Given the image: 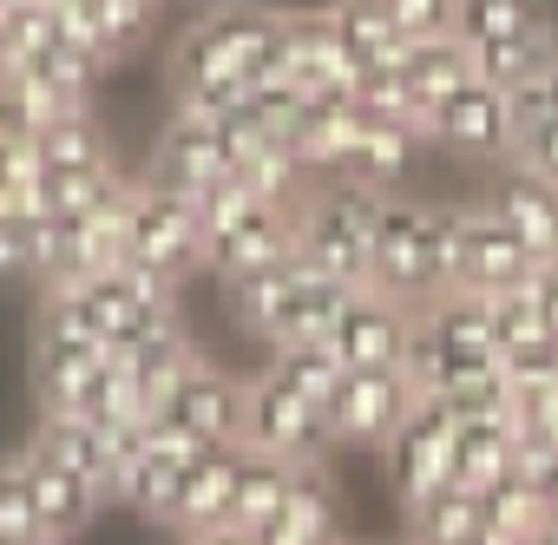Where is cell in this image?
Listing matches in <instances>:
<instances>
[{"label":"cell","mask_w":558,"mask_h":545,"mask_svg":"<svg viewBox=\"0 0 558 545\" xmlns=\"http://www.w3.org/2000/svg\"><path fill=\"white\" fill-rule=\"evenodd\" d=\"M368 290L401 303V310H414V316L453 290V269H447V204H421V197L388 191V204L375 217Z\"/></svg>","instance_id":"6da1fadb"},{"label":"cell","mask_w":558,"mask_h":545,"mask_svg":"<svg viewBox=\"0 0 558 545\" xmlns=\"http://www.w3.org/2000/svg\"><path fill=\"white\" fill-rule=\"evenodd\" d=\"M388 191L362 184V178H316L296 197V256L316 263L323 277L368 290V269H375V217H381Z\"/></svg>","instance_id":"7a4b0ae2"},{"label":"cell","mask_w":558,"mask_h":545,"mask_svg":"<svg viewBox=\"0 0 558 545\" xmlns=\"http://www.w3.org/2000/svg\"><path fill=\"white\" fill-rule=\"evenodd\" d=\"M447 269H453V290L473 296H499L532 283L538 250L480 197V204H447Z\"/></svg>","instance_id":"3957f363"},{"label":"cell","mask_w":558,"mask_h":545,"mask_svg":"<svg viewBox=\"0 0 558 545\" xmlns=\"http://www.w3.org/2000/svg\"><path fill=\"white\" fill-rule=\"evenodd\" d=\"M243 447L256 453H276L290 467H323V453L336 447V427H329V408L296 395L283 375H256L250 382V401H243Z\"/></svg>","instance_id":"277c9868"},{"label":"cell","mask_w":558,"mask_h":545,"mask_svg":"<svg viewBox=\"0 0 558 545\" xmlns=\"http://www.w3.org/2000/svg\"><path fill=\"white\" fill-rule=\"evenodd\" d=\"M125 256L145 263V269H158V277H171V283H184L191 269H204V263H210V237H204L197 204L178 197V191H165V184H151V178H138V184H132Z\"/></svg>","instance_id":"5b68a950"},{"label":"cell","mask_w":558,"mask_h":545,"mask_svg":"<svg viewBox=\"0 0 558 545\" xmlns=\"http://www.w3.org/2000/svg\"><path fill=\"white\" fill-rule=\"evenodd\" d=\"M276 73H290L310 99H355L362 86V60L342 47L336 14L329 8H296L283 14V47H276Z\"/></svg>","instance_id":"8992f818"},{"label":"cell","mask_w":558,"mask_h":545,"mask_svg":"<svg viewBox=\"0 0 558 545\" xmlns=\"http://www.w3.org/2000/svg\"><path fill=\"white\" fill-rule=\"evenodd\" d=\"M414 401H421V388L408 382V368H349L329 401L336 447H388L395 427L414 414Z\"/></svg>","instance_id":"52a82bcc"},{"label":"cell","mask_w":558,"mask_h":545,"mask_svg":"<svg viewBox=\"0 0 558 545\" xmlns=\"http://www.w3.org/2000/svg\"><path fill=\"white\" fill-rule=\"evenodd\" d=\"M453 447H460V421L440 401H414V414L395 427L388 453V480L401 493V506H421L427 493L453 486Z\"/></svg>","instance_id":"ba28073f"},{"label":"cell","mask_w":558,"mask_h":545,"mask_svg":"<svg viewBox=\"0 0 558 545\" xmlns=\"http://www.w3.org/2000/svg\"><path fill=\"white\" fill-rule=\"evenodd\" d=\"M440 152L453 158H473V165H499L512 152V112H506V93L486 86V80H466L460 93H447L434 106V132H427Z\"/></svg>","instance_id":"9c48e42d"},{"label":"cell","mask_w":558,"mask_h":545,"mask_svg":"<svg viewBox=\"0 0 558 545\" xmlns=\"http://www.w3.org/2000/svg\"><path fill=\"white\" fill-rule=\"evenodd\" d=\"M230 171H236V158H230L223 132L210 119H178V112L165 119V132L151 145V165H145V178L165 184V191H178V197H204Z\"/></svg>","instance_id":"30bf717a"},{"label":"cell","mask_w":558,"mask_h":545,"mask_svg":"<svg viewBox=\"0 0 558 545\" xmlns=\"http://www.w3.org/2000/svg\"><path fill=\"white\" fill-rule=\"evenodd\" d=\"M408 342H414V310L362 290L336 329V349L349 368H408Z\"/></svg>","instance_id":"8fae6325"},{"label":"cell","mask_w":558,"mask_h":545,"mask_svg":"<svg viewBox=\"0 0 558 545\" xmlns=\"http://www.w3.org/2000/svg\"><path fill=\"white\" fill-rule=\"evenodd\" d=\"M243 401H250V382L223 375L217 362H197V368L184 375V388L171 395L165 414H178V421H184L197 440H210V447H236V440H243Z\"/></svg>","instance_id":"7c38bea8"},{"label":"cell","mask_w":558,"mask_h":545,"mask_svg":"<svg viewBox=\"0 0 558 545\" xmlns=\"http://www.w3.org/2000/svg\"><path fill=\"white\" fill-rule=\"evenodd\" d=\"M486 204H493V210H499V217L538 250V256L558 250V184H551V178H538V171L499 158L493 178H486Z\"/></svg>","instance_id":"4fadbf2b"},{"label":"cell","mask_w":558,"mask_h":545,"mask_svg":"<svg viewBox=\"0 0 558 545\" xmlns=\"http://www.w3.org/2000/svg\"><path fill=\"white\" fill-rule=\"evenodd\" d=\"M290 250H296V204H263L236 230L210 237V263L204 269H217V283H223V277H243V269L283 263Z\"/></svg>","instance_id":"5bb4252c"},{"label":"cell","mask_w":558,"mask_h":545,"mask_svg":"<svg viewBox=\"0 0 558 545\" xmlns=\"http://www.w3.org/2000/svg\"><path fill=\"white\" fill-rule=\"evenodd\" d=\"M236 467H243V440L236 447H210L184 467V493H178V512L171 525L184 538H204L217 525H230V499H236Z\"/></svg>","instance_id":"9a60e30c"},{"label":"cell","mask_w":558,"mask_h":545,"mask_svg":"<svg viewBox=\"0 0 558 545\" xmlns=\"http://www.w3.org/2000/svg\"><path fill=\"white\" fill-rule=\"evenodd\" d=\"M27 460V486H34V506H40V525L53 532V538H73L99 506H106V493L86 480V473H73L66 460H53L47 447H27L21 453Z\"/></svg>","instance_id":"2e32d148"},{"label":"cell","mask_w":558,"mask_h":545,"mask_svg":"<svg viewBox=\"0 0 558 545\" xmlns=\"http://www.w3.org/2000/svg\"><path fill=\"white\" fill-rule=\"evenodd\" d=\"M256 532H263V545H342V519H336V493H329L323 467H303L283 512Z\"/></svg>","instance_id":"e0dca14e"},{"label":"cell","mask_w":558,"mask_h":545,"mask_svg":"<svg viewBox=\"0 0 558 545\" xmlns=\"http://www.w3.org/2000/svg\"><path fill=\"white\" fill-rule=\"evenodd\" d=\"M362 112H368V106H362ZM421 152H427V132L368 112V119H362V138H355V158H349V178H362V184H375V191H395V184L421 165Z\"/></svg>","instance_id":"ac0fdd59"},{"label":"cell","mask_w":558,"mask_h":545,"mask_svg":"<svg viewBox=\"0 0 558 545\" xmlns=\"http://www.w3.org/2000/svg\"><path fill=\"white\" fill-rule=\"evenodd\" d=\"M296 473L290 460H276V453H256L243 447V467H236V499H230V525H269L276 512H283V499L296 493Z\"/></svg>","instance_id":"d6986e66"},{"label":"cell","mask_w":558,"mask_h":545,"mask_svg":"<svg viewBox=\"0 0 558 545\" xmlns=\"http://www.w3.org/2000/svg\"><path fill=\"white\" fill-rule=\"evenodd\" d=\"M519 467V427H512V414H499V421H460V447H453V486H486V480H499V473H512Z\"/></svg>","instance_id":"ffe728a7"},{"label":"cell","mask_w":558,"mask_h":545,"mask_svg":"<svg viewBox=\"0 0 558 545\" xmlns=\"http://www.w3.org/2000/svg\"><path fill=\"white\" fill-rule=\"evenodd\" d=\"M551 14L538 0H453V34L466 47H493V40H532L545 34Z\"/></svg>","instance_id":"44dd1931"},{"label":"cell","mask_w":558,"mask_h":545,"mask_svg":"<svg viewBox=\"0 0 558 545\" xmlns=\"http://www.w3.org/2000/svg\"><path fill=\"white\" fill-rule=\"evenodd\" d=\"M408 519H414V545H480L486 532V506L473 486H440L421 506H408Z\"/></svg>","instance_id":"7402d4cb"},{"label":"cell","mask_w":558,"mask_h":545,"mask_svg":"<svg viewBox=\"0 0 558 545\" xmlns=\"http://www.w3.org/2000/svg\"><path fill=\"white\" fill-rule=\"evenodd\" d=\"M329 14H336V34L342 47L362 60V66H395L408 53L395 14H388V0H329Z\"/></svg>","instance_id":"603a6c76"},{"label":"cell","mask_w":558,"mask_h":545,"mask_svg":"<svg viewBox=\"0 0 558 545\" xmlns=\"http://www.w3.org/2000/svg\"><path fill=\"white\" fill-rule=\"evenodd\" d=\"M401 73L421 86V99H427V106H440L447 93H460V86L473 80V47H466L460 34H427V40H408Z\"/></svg>","instance_id":"cb8c5ba5"},{"label":"cell","mask_w":558,"mask_h":545,"mask_svg":"<svg viewBox=\"0 0 558 545\" xmlns=\"http://www.w3.org/2000/svg\"><path fill=\"white\" fill-rule=\"evenodd\" d=\"M551 60H558V34L545 27V34H532V40H493V47H473V80L512 93V86H525V80H545Z\"/></svg>","instance_id":"d4e9b609"},{"label":"cell","mask_w":558,"mask_h":545,"mask_svg":"<svg viewBox=\"0 0 558 545\" xmlns=\"http://www.w3.org/2000/svg\"><path fill=\"white\" fill-rule=\"evenodd\" d=\"M80 14H86V34H93V47L119 66L145 34H151V21L165 14V0H80Z\"/></svg>","instance_id":"484cf974"},{"label":"cell","mask_w":558,"mask_h":545,"mask_svg":"<svg viewBox=\"0 0 558 545\" xmlns=\"http://www.w3.org/2000/svg\"><path fill=\"white\" fill-rule=\"evenodd\" d=\"M269 375H283L296 395H310V401H336V388H342V375H349V362H342V349L336 342H283V349H269Z\"/></svg>","instance_id":"4316f807"},{"label":"cell","mask_w":558,"mask_h":545,"mask_svg":"<svg viewBox=\"0 0 558 545\" xmlns=\"http://www.w3.org/2000/svg\"><path fill=\"white\" fill-rule=\"evenodd\" d=\"M34 138H40V158H47V171L112 165V138H106V125L93 119V106H80V112L53 119V125H47V132H34Z\"/></svg>","instance_id":"83f0119b"},{"label":"cell","mask_w":558,"mask_h":545,"mask_svg":"<svg viewBox=\"0 0 558 545\" xmlns=\"http://www.w3.org/2000/svg\"><path fill=\"white\" fill-rule=\"evenodd\" d=\"M178 493H184V460H165V453H151V447L138 440V460H132V473H125V486H119V506H132V512L171 525Z\"/></svg>","instance_id":"f1b7e54d"},{"label":"cell","mask_w":558,"mask_h":545,"mask_svg":"<svg viewBox=\"0 0 558 545\" xmlns=\"http://www.w3.org/2000/svg\"><path fill=\"white\" fill-rule=\"evenodd\" d=\"M8 106H14V119H21L27 132H47L53 119H66V112H80L86 99H73V93H60V86H53L47 73H34V66H27V73L14 80V93H8Z\"/></svg>","instance_id":"f546056e"},{"label":"cell","mask_w":558,"mask_h":545,"mask_svg":"<svg viewBox=\"0 0 558 545\" xmlns=\"http://www.w3.org/2000/svg\"><path fill=\"white\" fill-rule=\"evenodd\" d=\"M27 532H47V525L27 486V460L14 453V460H0V538H27Z\"/></svg>","instance_id":"4dcf8cb0"},{"label":"cell","mask_w":558,"mask_h":545,"mask_svg":"<svg viewBox=\"0 0 558 545\" xmlns=\"http://www.w3.org/2000/svg\"><path fill=\"white\" fill-rule=\"evenodd\" d=\"M40 277V217H0V283Z\"/></svg>","instance_id":"1f68e13d"},{"label":"cell","mask_w":558,"mask_h":545,"mask_svg":"<svg viewBox=\"0 0 558 545\" xmlns=\"http://www.w3.org/2000/svg\"><path fill=\"white\" fill-rule=\"evenodd\" d=\"M506 158L558 184V119H538V125H525V132L512 138V152H506Z\"/></svg>","instance_id":"d6a6232c"},{"label":"cell","mask_w":558,"mask_h":545,"mask_svg":"<svg viewBox=\"0 0 558 545\" xmlns=\"http://www.w3.org/2000/svg\"><path fill=\"white\" fill-rule=\"evenodd\" d=\"M388 14L401 27V40H427V34H453V0H388Z\"/></svg>","instance_id":"836d02e7"},{"label":"cell","mask_w":558,"mask_h":545,"mask_svg":"<svg viewBox=\"0 0 558 545\" xmlns=\"http://www.w3.org/2000/svg\"><path fill=\"white\" fill-rule=\"evenodd\" d=\"M197 545H263V532H250V525H217V532H204Z\"/></svg>","instance_id":"e575fe53"},{"label":"cell","mask_w":558,"mask_h":545,"mask_svg":"<svg viewBox=\"0 0 558 545\" xmlns=\"http://www.w3.org/2000/svg\"><path fill=\"white\" fill-rule=\"evenodd\" d=\"M0 545H66V538H53V532H27V538H0Z\"/></svg>","instance_id":"d590c367"},{"label":"cell","mask_w":558,"mask_h":545,"mask_svg":"<svg viewBox=\"0 0 558 545\" xmlns=\"http://www.w3.org/2000/svg\"><path fill=\"white\" fill-rule=\"evenodd\" d=\"M545 93H551V112H558V60H551V73H545Z\"/></svg>","instance_id":"8d00e7d4"},{"label":"cell","mask_w":558,"mask_h":545,"mask_svg":"<svg viewBox=\"0 0 558 545\" xmlns=\"http://www.w3.org/2000/svg\"><path fill=\"white\" fill-rule=\"evenodd\" d=\"M184 8H210V0H184Z\"/></svg>","instance_id":"74e56055"},{"label":"cell","mask_w":558,"mask_h":545,"mask_svg":"<svg viewBox=\"0 0 558 545\" xmlns=\"http://www.w3.org/2000/svg\"><path fill=\"white\" fill-rule=\"evenodd\" d=\"M551 362H558V336H551Z\"/></svg>","instance_id":"f35d334b"},{"label":"cell","mask_w":558,"mask_h":545,"mask_svg":"<svg viewBox=\"0 0 558 545\" xmlns=\"http://www.w3.org/2000/svg\"><path fill=\"white\" fill-rule=\"evenodd\" d=\"M184 545H197V538H184Z\"/></svg>","instance_id":"ab89813d"},{"label":"cell","mask_w":558,"mask_h":545,"mask_svg":"<svg viewBox=\"0 0 558 545\" xmlns=\"http://www.w3.org/2000/svg\"><path fill=\"white\" fill-rule=\"evenodd\" d=\"M342 545H349V538H342Z\"/></svg>","instance_id":"60d3db41"}]
</instances>
